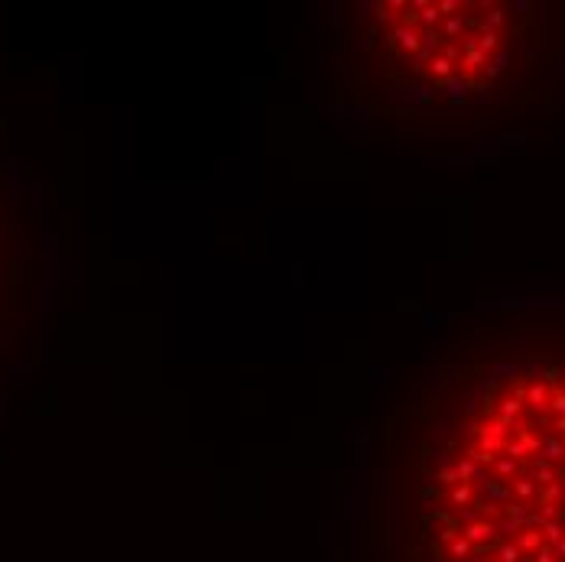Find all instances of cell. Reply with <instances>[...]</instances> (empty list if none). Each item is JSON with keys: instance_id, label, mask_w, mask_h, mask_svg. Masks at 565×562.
Listing matches in <instances>:
<instances>
[{"instance_id": "cell-1", "label": "cell", "mask_w": 565, "mask_h": 562, "mask_svg": "<svg viewBox=\"0 0 565 562\" xmlns=\"http://www.w3.org/2000/svg\"><path fill=\"white\" fill-rule=\"evenodd\" d=\"M439 485L452 562H565V371L500 380Z\"/></svg>"}, {"instance_id": "cell-2", "label": "cell", "mask_w": 565, "mask_h": 562, "mask_svg": "<svg viewBox=\"0 0 565 562\" xmlns=\"http://www.w3.org/2000/svg\"><path fill=\"white\" fill-rule=\"evenodd\" d=\"M393 39L422 75L436 82L474 85L504 62L510 13L500 4H397Z\"/></svg>"}]
</instances>
